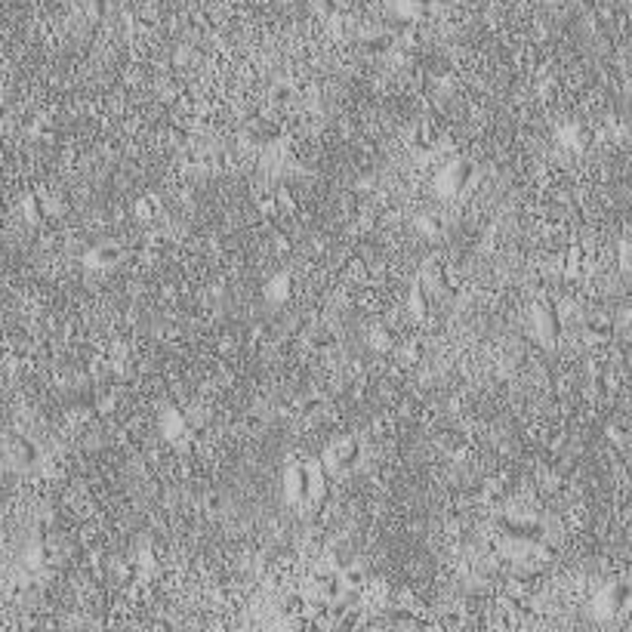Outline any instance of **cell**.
I'll return each mask as SVG.
<instances>
[{"label": "cell", "mask_w": 632, "mask_h": 632, "mask_svg": "<svg viewBox=\"0 0 632 632\" xmlns=\"http://www.w3.org/2000/svg\"><path fill=\"white\" fill-rule=\"evenodd\" d=\"M392 6H395L398 16L407 19V22H420V19H426L432 13L435 0H392Z\"/></svg>", "instance_id": "cell-12"}, {"label": "cell", "mask_w": 632, "mask_h": 632, "mask_svg": "<svg viewBox=\"0 0 632 632\" xmlns=\"http://www.w3.org/2000/svg\"><path fill=\"white\" fill-rule=\"evenodd\" d=\"M559 142L564 148H571V152H583L589 142V133L583 130V124H577V120H571V124H562L559 127Z\"/></svg>", "instance_id": "cell-13"}, {"label": "cell", "mask_w": 632, "mask_h": 632, "mask_svg": "<svg viewBox=\"0 0 632 632\" xmlns=\"http://www.w3.org/2000/svg\"><path fill=\"white\" fill-rule=\"evenodd\" d=\"M407 309H411V315L416 321H426L429 318V309H432V300H429V290L416 281L411 287V296H407Z\"/></svg>", "instance_id": "cell-15"}, {"label": "cell", "mask_w": 632, "mask_h": 632, "mask_svg": "<svg viewBox=\"0 0 632 632\" xmlns=\"http://www.w3.org/2000/svg\"><path fill=\"white\" fill-rule=\"evenodd\" d=\"M263 296L272 305H284L293 296V275L290 272H278L275 278H268L263 287Z\"/></svg>", "instance_id": "cell-10"}, {"label": "cell", "mask_w": 632, "mask_h": 632, "mask_svg": "<svg viewBox=\"0 0 632 632\" xmlns=\"http://www.w3.org/2000/svg\"><path fill=\"white\" fill-rule=\"evenodd\" d=\"M31 133H34L37 139H50V136H53V120L46 117V115L34 117V124H31Z\"/></svg>", "instance_id": "cell-23"}, {"label": "cell", "mask_w": 632, "mask_h": 632, "mask_svg": "<svg viewBox=\"0 0 632 632\" xmlns=\"http://www.w3.org/2000/svg\"><path fill=\"white\" fill-rule=\"evenodd\" d=\"M370 337H374V339H370V346H374L376 352H383V349H389V346H392V333H389V330H383V327H376L374 333H370Z\"/></svg>", "instance_id": "cell-25"}, {"label": "cell", "mask_w": 632, "mask_h": 632, "mask_svg": "<svg viewBox=\"0 0 632 632\" xmlns=\"http://www.w3.org/2000/svg\"><path fill=\"white\" fill-rule=\"evenodd\" d=\"M435 142H438V133H435L429 124H416L411 133H407V145L416 148V152H429V148H435Z\"/></svg>", "instance_id": "cell-16"}, {"label": "cell", "mask_w": 632, "mask_h": 632, "mask_svg": "<svg viewBox=\"0 0 632 632\" xmlns=\"http://www.w3.org/2000/svg\"><path fill=\"white\" fill-rule=\"evenodd\" d=\"M337 577H339L342 592H361V589L367 586V571L361 568L358 562H352V564H346L342 571H337Z\"/></svg>", "instance_id": "cell-14"}, {"label": "cell", "mask_w": 632, "mask_h": 632, "mask_svg": "<svg viewBox=\"0 0 632 632\" xmlns=\"http://www.w3.org/2000/svg\"><path fill=\"white\" fill-rule=\"evenodd\" d=\"M120 259H124V247H120L115 238H105V241L93 244L87 253H83V265L93 268V272H108V268H115Z\"/></svg>", "instance_id": "cell-5"}, {"label": "cell", "mask_w": 632, "mask_h": 632, "mask_svg": "<svg viewBox=\"0 0 632 632\" xmlns=\"http://www.w3.org/2000/svg\"><path fill=\"white\" fill-rule=\"evenodd\" d=\"M105 6H108V0H87V13H90L93 19H102V16H105Z\"/></svg>", "instance_id": "cell-29"}, {"label": "cell", "mask_w": 632, "mask_h": 632, "mask_svg": "<svg viewBox=\"0 0 632 632\" xmlns=\"http://www.w3.org/2000/svg\"><path fill=\"white\" fill-rule=\"evenodd\" d=\"M247 136L253 139L256 145H268L272 139H278V127L272 124V120H253L247 130Z\"/></svg>", "instance_id": "cell-19"}, {"label": "cell", "mask_w": 632, "mask_h": 632, "mask_svg": "<svg viewBox=\"0 0 632 632\" xmlns=\"http://www.w3.org/2000/svg\"><path fill=\"white\" fill-rule=\"evenodd\" d=\"M629 601H632L629 583H626V580H614V583H608V586L599 589V596H596V601H592V608H596V617H599V620H608V617L623 614V611L629 608Z\"/></svg>", "instance_id": "cell-3"}, {"label": "cell", "mask_w": 632, "mask_h": 632, "mask_svg": "<svg viewBox=\"0 0 632 632\" xmlns=\"http://www.w3.org/2000/svg\"><path fill=\"white\" fill-rule=\"evenodd\" d=\"M404 358L416 364V361L423 358V342H420V339H411V342H407V346H404Z\"/></svg>", "instance_id": "cell-28"}, {"label": "cell", "mask_w": 632, "mask_h": 632, "mask_svg": "<svg viewBox=\"0 0 632 632\" xmlns=\"http://www.w3.org/2000/svg\"><path fill=\"white\" fill-rule=\"evenodd\" d=\"M500 531H503L509 540H522V543H534L546 537V527L540 522H531V518H503L500 522Z\"/></svg>", "instance_id": "cell-6"}, {"label": "cell", "mask_w": 632, "mask_h": 632, "mask_svg": "<svg viewBox=\"0 0 632 632\" xmlns=\"http://www.w3.org/2000/svg\"><path fill=\"white\" fill-rule=\"evenodd\" d=\"M534 324H537V337H540V342L546 349H555L562 339V318H559V309H555V302L543 300L537 302V312H534Z\"/></svg>", "instance_id": "cell-4"}, {"label": "cell", "mask_w": 632, "mask_h": 632, "mask_svg": "<svg viewBox=\"0 0 632 632\" xmlns=\"http://www.w3.org/2000/svg\"><path fill=\"white\" fill-rule=\"evenodd\" d=\"M318 16H337V0H309Z\"/></svg>", "instance_id": "cell-27"}, {"label": "cell", "mask_w": 632, "mask_h": 632, "mask_svg": "<svg viewBox=\"0 0 632 632\" xmlns=\"http://www.w3.org/2000/svg\"><path fill=\"white\" fill-rule=\"evenodd\" d=\"M361 463V441L355 435H342V438H333L321 453V469L330 472V475H346Z\"/></svg>", "instance_id": "cell-2"}, {"label": "cell", "mask_w": 632, "mask_h": 632, "mask_svg": "<svg viewBox=\"0 0 632 632\" xmlns=\"http://www.w3.org/2000/svg\"><path fill=\"white\" fill-rule=\"evenodd\" d=\"M420 284L429 293H451V272L441 259H426L423 272H420Z\"/></svg>", "instance_id": "cell-7"}, {"label": "cell", "mask_w": 632, "mask_h": 632, "mask_svg": "<svg viewBox=\"0 0 632 632\" xmlns=\"http://www.w3.org/2000/svg\"><path fill=\"white\" fill-rule=\"evenodd\" d=\"M321 404H324V398L321 395H305L302 401H300V411L305 414V416H315L321 411Z\"/></svg>", "instance_id": "cell-24"}, {"label": "cell", "mask_w": 632, "mask_h": 632, "mask_svg": "<svg viewBox=\"0 0 632 632\" xmlns=\"http://www.w3.org/2000/svg\"><path fill=\"white\" fill-rule=\"evenodd\" d=\"M290 96H293V93H290L287 83H275V87H272V102H287Z\"/></svg>", "instance_id": "cell-31"}, {"label": "cell", "mask_w": 632, "mask_h": 632, "mask_svg": "<svg viewBox=\"0 0 632 632\" xmlns=\"http://www.w3.org/2000/svg\"><path fill=\"white\" fill-rule=\"evenodd\" d=\"M154 210H157V201H154V198H139V201H136V216L152 219Z\"/></svg>", "instance_id": "cell-26"}, {"label": "cell", "mask_w": 632, "mask_h": 632, "mask_svg": "<svg viewBox=\"0 0 632 632\" xmlns=\"http://www.w3.org/2000/svg\"><path fill=\"white\" fill-rule=\"evenodd\" d=\"M608 438L617 444V448H623L626 444V432H623V426H608Z\"/></svg>", "instance_id": "cell-30"}, {"label": "cell", "mask_w": 632, "mask_h": 632, "mask_svg": "<svg viewBox=\"0 0 632 632\" xmlns=\"http://www.w3.org/2000/svg\"><path fill=\"white\" fill-rule=\"evenodd\" d=\"M361 50H364L367 56H386L389 50H392V34L389 31H370L361 37Z\"/></svg>", "instance_id": "cell-17"}, {"label": "cell", "mask_w": 632, "mask_h": 632, "mask_svg": "<svg viewBox=\"0 0 632 632\" xmlns=\"http://www.w3.org/2000/svg\"><path fill=\"white\" fill-rule=\"evenodd\" d=\"M503 497H506V488H503V481H485V488H481V500H485V506H500L503 503Z\"/></svg>", "instance_id": "cell-20"}, {"label": "cell", "mask_w": 632, "mask_h": 632, "mask_svg": "<svg viewBox=\"0 0 632 632\" xmlns=\"http://www.w3.org/2000/svg\"><path fill=\"white\" fill-rule=\"evenodd\" d=\"M475 182V164L469 157H453L435 176V194L438 198H457Z\"/></svg>", "instance_id": "cell-1"}, {"label": "cell", "mask_w": 632, "mask_h": 632, "mask_svg": "<svg viewBox=\"0 0 632 632\" xmlns=\"http://www.w3.org/2000/svg\"><path fill=\"white\" fill-rule=\"evenodd\" d=\"M611 333H614V324H611L605 315H586L580 321V337L589 342V346H605L611 342Z\"/></svg>", "instance_id": "cell-8"}, {"label": "cell", "mask_w": 632, "mask_h": 632, "mask_svg": "<svg viewBox=\"0 0 632 632\" xmlns=\"http://www.w3.org/2000/svg\"><path fill=\"white\" fill-rule=\"evenodd\" d=\"M9 457H13L16 466H37V460H41V451H37V444L31 438H25V435H16L13 441H9Z\"/></svg>", "instance_id": "cell-11"}, {"label": "cell", "mask_w": 632, "mask_h": 632, "mask_svg": "<svg viewBox=\"0 0 632 632\" xmlns=\"http://www.w3.org/2000/svg\"><path fill=\"white\" fill-rule=\"evenodd\" d=\"M416 228H420V235H426V238H435V235H441V228H444V222L435 216V213H423L420 219H416Z\"/></svg>", "instance_id": "cell-21"}, {"label": "cell", "mask_w": 632, "mask_h": 632, "mask_svg": "<svg viewBox=\"0 0 632 632\" xmlns=\"http://www.w3.org/2000/svg\"><path fill=\"white\" fill-rule=\"evenodd\" d=\"M161 429H164V435L170 441H189L191 438V426H189V420H185V414L182 411H176V407H167L164 411V416H161Z\"/></svg>", "instance_id": "cell-9"}, {"label": "cell", "mask_w": 632, "mask_h": 632, "mask_svg": "<svg viewBox=\"0 0 632 632\" xmlns=\"http://www.w3.org/2000/svg\"><path fill=\"white\" fill-rule=\"evenodd\" d=\"M620 268H623V272H629V241H626V238L620 241Z\"/></svg>", "instance_id": "cell-32"}, {"label": "cell", "mask_w": 632, "mask_h": 632, "mask_svg": "<svg viewBox=\"0 0 632 632\" xmlns=\"http://www.w3.org/2000/svg\"><path fill=\"white\" fill-rule=\"evenodd\" d=\"M22 210H25V219L28 222H43V216H46V204H43V198H41V191H28L25 194V201H22Z\"/></svg>", "instance_id": "cell-18"}, {"label": "cell", "mask_w": 632, "mask_h": 632, "mask_svg": "<svg viewBox=\"0 0 632 632\" xmlns=\"http://www.w3.org/2000/svg\"><path fill=\"white\" fill-rule=\"evenodd\" d=\"M333 342H337V339H333L330 330H312V333H309V346H312V349H330Z\"/></svg>", "instance_id": "cell-22"}]
</instances>
